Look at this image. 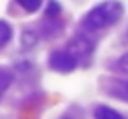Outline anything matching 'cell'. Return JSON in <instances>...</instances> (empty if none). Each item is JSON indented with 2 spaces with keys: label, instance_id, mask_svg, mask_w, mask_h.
<instances>
[{
  "label": "cell",
  "instance_id": "3",
  "mask_svg": "<svg viewBox=\"0 0 128 119\" xmlns=\"http://www.w3.org/2000/svg\"><path fill=\"white\" fill-rule=\"evenodd\" d=\"M67 51L72 53V54L77 58V61H79L81 58L91 54V51H93V42H91L88 37H84V35H77V37L67 46Z\"/></svg>",
  "mask_w": 128,
  "mask_h": 119
},
{
  "label": "cell",
  "instance_id": "9",
  "mask_svg": "<svg viewBox=\"0 0 128 119\" xmlns=\"http://www.w3.org/2000/svg\"><path fill=\"white\" fill-rule=\"evenodd\" d=\"M35 42H37V33H35L34 30H25V32H23L21 44H23L25 47H32V46H35Z\"/></svg>",
  "mask_w": 128,
  "mask_h": 119
},
{
  "label": "cell",
  "instance_id": "6",
  "mask_svg": "<svg viewBox=\"0 0 128 119\" xmlns=\"http://www.w3.org/2000/svg\"><path fill=\"white\" fill-rule=\"evenodd\" d=\"M12 81H14L12 72L9 68H6V67H0V98H2V95L7 91V88L12 84Z\"/></svg>",
  "mask_w": 128,
  "mask_h": 119
},
{
  "label": "cell",
  "instance_id": "2",
  "mask_svg": "<svg viewBox=\"0 0 128 119\" xmlns=\"http://www.w3.org/2000/svg\"><path fill=\"white\" fill-rule=\"evenodd\" d=\"M77 58L68 53L67 49L65 51H53L51 56H49V67L56 72H72L76 67H77Z\"/></svg>",
  "mask_w": 128,
  "mask_h": 119
},
{
  "label": "cell",
  "instance_id": "7",
  "mask_svg": "<svg viewBox=\"0 0 128 119\" xmlns=\"http://www.w3.org/2000/svg\"><path fill=\"white\" fill-rule=\"evenodd\" d=\"M12 39V28L7 21L0 19V49L6 47L9 44V40Z\"/></svg>",
  "mask_w": 128,
  "mask_h": 119
},
{
  "label": "cell",
  "instance_id": "8",
  "mask_svg": "<svg viewBox=\"0 0 128 119\" xmlns=\"http://www.w3.org/2000/svg\"><path fill=\"white\" fill-rule=\"evenodd\" d=\"M16 2L26 11V12H35L40 9L42 5V0H16Z\"/></svg>",
  "mask_w": 128,
  "mask_h": 119
},
{
  "label": "cell",
  "instance_id": "11",
  "mask_svg": "<svg viewBox=\"0 0 128 119\" xmlns=\"http://www.w3.org/2000/svg\"><path fill=\"white\" fill-rule=\"evenodd\" d=\"M118 67H119V70H123L124 74H128V53H126L124 56H121V58H119Z\"/></svg>",
  "mask_w": 128,
  "mask_h": 119
},
{
  "label": "cell",
  "instance_id": "10",
  "mask_svg": "<svg viewBox=\"0 0 128 119\" xmlns=\"http://www.w3.org/2000/svg\"><path fill=\"white\" fill-rule=\"evenodd\" d=\"M60 12H62V5L56 4L54 0H49L48 7H46V16L48 18H56V16H60Z\"/></svg>",
  "mask_w": 128,
  "mask_h": 119
},
{
  "label": "cell",
  "instance_id": "1",
  "mask_svg": "<svg viewBox=\"0 0 128 119\" xmlns=\"http://www.w3.org/2000/svg\"><path fill=\"white\" fill-rule=\"evenodd\" d=\"M123 16V5L118 0H105V2L95 5L91 11H88L82 18V26L88 32H96L102 28H107L119 21Z\"/></svg>",
  "mask_w": 128,
  "mask_h": 119
},
{
  "label": "cell",
  "instance_id": "4",
  "mask_svg": "<svg viewBox=\"0 0 128 119\" xmlns=\"http://www.w3.org/2000/svg\"><path fill=\"white\" fill-rule=\"evenodd\" d=\"M105 91L118 98V100H123V102H128V81L126 79H112L107 82L105 86Z\"/></svg>",
  "mask_w": 128,
  "mask_h": 119
},
{
  "label": "cell",
  "instance_id": "5",
  "mask_svg": "<svg viewBox=\"0 0 128 119\" xmlns=\"http://www.w3.org/2000/svg\"><path fill=\"white\" fill-rule=\"evenodd\" d=\"M95 119H124L121 112H118L112 107L107 105H98L95 109Z\"/></svg>",
  "mask_w": 128,
  "mask_h": 119
}]
</instances>
